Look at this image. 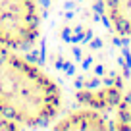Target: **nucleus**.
<instances>
[{"instance_id":"423d86ee","label":"nucleus","mask_w":131,"mask_h":131,"mask_svg":"<svg viewBox=\"0 0 131 131\" xmlns=\"http://www.w3.org/2000/svg\"><path fill=\"white\" fill-rule=\"evenodd\" d=\"M114 129H131V89L122 94V100L116 106V122L112 123Z\"/></svg>"},{"instance_id":"f03ea898","label":"nucleus","mask_w":131,"mask_h":131,"mask_svg":"<svg viewBox=\"0 0 131 131\" xmlns=\"http://www.w3.org/2000/svg\"><path fill=\"white\" fill-rule=\"evenodd\" d=\"M39 35V10L35 0H0V46L27 48Z\"/></svg>"},{"instance_id":"20e7f679","label":"nucleus","mask_w":131,"mask_h":131,"mask_svg":"<svg viewBox=\"0 0 131 131\" xmlns=\"http://www.w3.org/2000/svg\"><path fill=\"white\" fill-rule=\"evenodd\" d=\"M112 29L123 37H131V0H104Z\"/></svg>"},{"instance_id":"7ed1b4c3","label":"nucleus","mask_w":131,"mask_h":131,"mask_svg":"<svg viewBox=\"0 0 131 131\" xmlns=\"http://www.w3.org/2000/svg\"><path fill=\"white\" fill-rule=\"evenodd\" d=\"M54 129L58 131H104L112 129V123L106 119V116L94 108H81V110L70 112L62 119L54 123Z\"/></svg>"},{"instance_id":"f257e3e1","label":"nucleus","mask_w":131,"mask_h":131,"mask_svg":"<svg viewBox=\"0 0 131 131\" xmlns=\"http://www.w3.org/2000/svg\"><path fill=\"white\" fill-rule=\"evenodd\" d=\"M58 85L35 64L0 46V116L17 127L41 125L58 114Z\"/></svg>"},{"instance_id":"39448f33","label":"nucleus","mask_w":131,"mask_h":131,"mask_svg":"<svg viewBox=\"0 0 131 131\" xmlns=\"http://www.w3.org/2000/svg\"><path fill=\"white\" fill-rule=\"evenodd\" d=\"M122 94L123 93L119 87H106L98 91H81L77 98L85 106L94 108V110H112L122 100Z\"/></svg>"},{"instance_id":"0eeeda50","label":"nucleus","mask_w":131,"mask_h":131,"mask_svg":"<svg viewBox=\"0 0 131 131\" xmlns=\"http://www.w3.org/2000/svg\"><path fill=\"white\" fill-rule=\"evenodd\" d=\"M10 129H19V127H17L16 123L8 122L6 118H2V116H0V131H10Z\"/></svg>"}]
</instances>
